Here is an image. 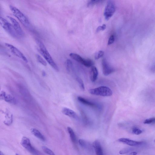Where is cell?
Returning a JSON list of instances; mask_svg holds the SVG:
<instances>
[{
	"label": "cell",
	"mask_w": 155,
	"mask_h": 155,
	"mask_svg": "<svg viewBox=\"0 0 155 155\" xmlns=\"http://www.w3.org/2000/svg\"><path fill=\"white\" fill-rule=\"evenodd\" d=\"M6 46L8 48L12 53L16 56L22 59L26 63L28 62V60L23 54L17 48H16L12 45L9 43H5Z\"/></svg>",
	"instance_id": "obj_7"
},
{
	"label": "cell",
	"mask_w": 155,
	"mask_h": 155,
	"mask_svg": "<svg viewBox=\"0 0 155 155\" xmlns=\"http://www.w3.org/2000/svg\"><path fill=\"white\" fill-rule=\"evenodd\" d=\"M93 146L97 155H104L102 147L99 141L97 140L94 141L93 143Z\"/></svg>",
	"instance_id": "obj_14"
},
{
	"label": "cell",
	"mask_w": 155,
	"mask_h": 155,
	"mask_svg": "<svg viewBox=\"0 0 155 155\" xmlns=\"http://www.w3.org/2000/svg\"><path fill=\"white\" fill-rule=\"evenodd\" d=\"M137 152H136L133 151L130 153V155H137Z\"/></svg>",
	"instance_id": "obj_32"
},
{
	"label": "cell",
	"mask_w": 155,
	"mask_h": 155,
	"mask_svg": "<svg viewBox=\"0 0 155 155\" xmlns=\"http://www.w3.org/2000/svg\"><path fill=\"white\" fill-rule=\"evenodd\" d=\"M7 17L12 23V25L19 37H23L25 35V33L17 21L14 18L8 16Z\"/></svg>",
	"instance_id": "obj_9"
},
{
	"label": "cell",
	"mask_w": 155,
	"mask_h": 155,
	"mask_svg": "<svg viewBox=\"0 0 155 155\" xmlns=\"http://www.w3.org/2000/svg\"><path fill=\"white\" fill-rule=\"evenodd\" d=\"M31 132L34 136L39 139L41 141H45L46 140L45 137L43 135L36 129L32 128L31 129Z\"/></svg>",
	"instance_id": "obj_17"
},
{
	"label": "cell",
	"mask_w": 155,
	"mask_h": 155,
	"mask_svg": "<svg viewBox=\"0 0 155 155\" xmlns=\"http://www.w3.org/2000/svg\"><path fill=\"white\" fill-rule=\"evenodd\" d=\"M98 75V71L97 67L93 66H92L90 73V77L91 80L92 82H95L97 79Z\"/></svg>",
	"instance_id": "obj_15"
},
{
	"label": "cell",
	"mask_w": 155,
	"mask_h": 155,
	"mask_svg": "<svg viewBox=\"0 0 155 155\" xmlns=\"http://www.w3.org/2000/svg\"><path fill=\"white\" fill-rule=\"evenodd\" d=\"M10 10L15 17L19 21L26 26H28L29 24V21L27 17L17 7L12 5L9 6Z\"/></svg>",
	"instance_id": "obj_4"
},
{
	"label": "cell",
	"mask_w": 155,
	"mask_h": 155,
	"mask_svg": "<svg viewBox=\"0 0 155 155\" xmlns=\"http://www.w3.org/2000/svg\"><path fill=\"white\" fill-rule=\"evenodd\" d=\"M154 142H155V140H154Z\"/></svg>",
	"instance_id": "obj_36"
},
{
	"label": "cell",
	"mask_w": 155,
	"mask_h": 155,
	"mask_svg": "<svg viewBox=\"0 0 155 155\" xmlns=\"http://www.w3.org/2000/svg\"><path fill=\"white\" fill-rule=\"evenodd\" d=\"M144 123L145 124H150L155 123V117L147 119L144 122Z\"/></svg>",
	"instance_id": "obj_27"
},
{
	"label": "cell",
	"mask_w": 155,
	"mask_h": 155,
	"mask_svg": "<svg viewBox=\"0 0 155 155\" xmlns=\"http://www.w3.org/2000/svg\"><path fill=\"white\" fill-rule=\"evenodd\" d=\"M42 149L45 153L49 155H55L54 153L49 148L43 146L42 147Z\"/></svg>",
	"instance_id": "obj_22"
},
{
	"label": "cell",
	"mask_w": 155,
	"mask_h": 155,
	"mask_svg": "<svg viewBox=\"0 0 155 155\" xmlns=\"http://www.w3.org/2000/svg\"><path fill=\"white\" fill-rule=\"evenodd\" d=\"M0 23L3 29L11 37L14 38H18L19 36L13 25L6 19L1 17H0Z\"/></svg>",
	"instance_id": "obj_3"
},
{
	"label": "cell",
	"mask_w": 155,
	"mask_h": 155,
	"mask_svg": "<svg viewBox=\"0 0 155 155\" xmlns=\"http://www.w3.org/2000/svg\"><path fill=\"white\" fill-rule=\"evenodd\" d=\"M15 155H19L17 154H16Z\"/></svg>",
	"instance_id": "obj_35"
},
{
	"label": "cell",
	"mask_w": 155,
	"mask_h": 155,
	"mask_svg": "<svg viewBox=\"0 0 155 155\" xmlns=\"http://www.w3.org/2000/svg\"><path fill=\"white\" fill-rule=\"evenodd\" d=\"M79 144L82 148H85L86 149H91V145L87 142L85 140L80 139L79 140Z\"/></svg>",
	"instance_id": "obj_19"
},
{
	"label": "cell",
	"mask_w": 155,
	"mask_h": 155,
	"mask_svg": "<svg viewBox=\"0 0 155 155\" xmlns=\"http://www.w3.org/2000/svg\"><path fill=\"white\" fill-rule=\"evenodd\" d=\"M66 66L67 70L68 72L70 73L73 71V63L70 60L68 59L66 60Z\"/></svg>",
	"instance_id": "obj_20"
},
{
	"label": "cell",
	"mask_w": 155,
	"mask_h": 155,
	"mask_svg": "<svg viewBox=\"0 0 155 155\" xmlns=\"http://www.w3.org/2000/svg\"><path fill=\"white\" fill-rule=\"evenodd\" d=\"M106 26L105 24H104L102 26H99L97 28V30H96V32H99L101 31H103L105 30L106 28Z\"/></svg>",
	"instance_id": "obj_30"
},
{
	"label": "cell",
	"mask_w": 155,
	"mask_h": 155,
	"mask_svg": "<svg viewBox=\"0 0 155 155\" xmlns=\"http://www.w3.org/2000/svg\"><path fill=\"white\" fill-rule=\"evenodd\" d=\"M102 66L103 73L105 76H108L115 71V69L109 65L105 59H102Z\"/></svg>",
	"instance_id": "obj_8"
},
{
	"label": "cell",
	"mask_w": 155,
	"mask_h": 155,
	"mask_svg": "<svg viewBox=\"0 0 155 155\" xmlns=\"http://www.w3.org/2000/svg\"><path fill=\"white\" fill-rule=\"evenodd\" d=\"M42 74L44 76H46V73H45L44 71H43V72H42Z\"/></svg>",
	"instance_id": "obj_33"
},
{
	"label": "cell",
	"mask_w": 155,
	"mask_h": 155,
	"mask_svg": "<svg viewBox=\"0 0 155 155\" xmlns=\"http://www.w3.org/2000/svg\"><path fill=\"white\" fill-rule=\"evenodd\" d=\"M115 38L114 35H111L109 39L108 44L109 45L113 44L115 41Z\"/></svg>",
	"instance_id": "obj_29"
},
{
	"label": "cell",
	"mask_w": 155,
	"mask_h": 155,
	"mask_svg": "<svg viewBox=\"0 0 155 155\" xmlns=\"http://www.w3.org/2000/svg\"><path fill=\"white\" fill-rule=\"evenodd\" d=\"M120 142L123 143L125 144L131 146H138L142 144L143 142L141 141H138L130 140L129 139L126 138H121L118 140Z\"/></svg>",
	"instance_id": "obj_12"
},
{
	"label": "cell",
	"mask_w": 155,
	"mask_h": 155,
	"mask_svg": "<svg viewBox=\"0 0 155 155\" xmlns=\"http://www.w3.org/2000/svg\"><path fill=\"white\" fill-rule=\"evenodd\" d=\"M0 98L1 99L11 104H15L16 100L10 94H7L4 91H1L0 94Z\"/></svg>",
	"instance_id": "obj_11"
},
{
	"label": "cell",
	"mask_w": 155,
	"mask_h": 155,
	"mask_svg": "<svg viewBox=\"0 0 155 155\" xmlns=\"http://www.w3.org/2000/svg\"><path fill=\"white\" fill-rule=\"evenodd\" d=\"M62 111L63 113L65 115L77 120L79 119V117L76 112L71 109L67 108H64Z\"/></svg>",
	"instance_id": "obj_13"
},
{
	"label": "cell",
	"mask_w": 155,
	"mask_h": 155,
	"mask_svg": "<svg viewBox=\"0 0 155 155\" xmlns=\"http://www.w3.org/2000/svg\"><path fill=\"white\" fill-rule=\"evenodd\" d=\"M132 132L133 134L136 135H140L142 133V131L141 130L135 127L133 128Z\"/></svg>",
	"instance_id": "obj_26"
},
{
	"label": "cell",
	"mask_w": 155,
	"mask_h": 155,
	"mask_svg": "<svg viewBox=\"0 0 155 155\" xmlns=\"http://www.w3.org/2000/svg\"><path fill=\"white\" fill-rule=\"evenodd\" d=\"M115 5L114 2L111 1H109L104 12V16L106 20H109L112 17L115 12Z\"/></svg>",
	"instance_id": "obj_6"
},
{
	"label": "cell",
	"mask_w": 155,
	"mask_h": 155,
	"mask_svg": "<svg viewBox=\"0 0 155 155\" xmlns=\"http://www.w3.org/2000/svg\"><path fill=\"white\" fill-rule=\"evenodd\" d=\"M69 56L73 59L84 65L86 67H92L94 64L92 60L89 59L83 58L80 55L77 54L71 53L69 54Z\"/></svg>",
	"instance_id": "obj_5"
},
{
	"label": "cell",
	"mask_w": 155,
	"mask_h": 155,
	"mask_svg": "<svg viewBox=\"0 0 155 155\" xmlns=\"http://www.w3.org/2000/svg\"><path fill=\"white\" fill-rule=\"evenodd\" d=\"M102 2H103V1H98H98H96H96H91L88 2L87 5L88 7H90V6L94 5Z\"/></svg>",
	"instance_id": "obj_25"
},
{
	"label": "cell",
	"mask_w": 155,
	"mask_h": 155,
	"mask_svg": "<svg viewBox=\"0 0 155 155\" xmlns=\"http://www.w3.org/2000/svg\"><path fill=\"white\" fill-rule=\"evenodd\" d=\"M77 99L80 102L84 105L93 108L98 107L97 105L94 103L91 102L82 97H78Z\"/></svg>",
	"instance_id": "obj_16"
},
{
	"label": "cell",
	"mask_w": 155,
	"mask_h": 155,
	"mask_svg": "<svg viewBox=\"0 0 155 155\" xmlns=\"http://www.w3.org/2000/svg\"><path fill=\"white\" fill-rule=\"evenodd\" d=\"M104 54V52L102 51H99L97 52L96 53L95 56H94V57H95V59L97 60L99 59L102 58V57L103 56Z\"/></svg>",
	"instance_id": "obj_24"
},
{
	"label": "cell",
	"mask_w": 155,
	"mask_h": 155,
	"mask_svg": "<svg viewBox=\"0 0 155 155\" xmlns=\"http://www.w3.org/2000/svg\"><path fill=\"white\" fill-rule=\"evenodd\" d=\"M67 130L70 135V138L72 141L73 143H76L77 141L76 135L73 130L70 127H68Z\"/></svg>",
	"instance_id": "obj_18"
},
{
	"label": "cell",
	"mask_w": 155,
	"mask_h": 155,
	"mask_svg": "<svg viewBox=\"0 0 155 155\" xmlns=\"http://www.w3.org/2000/svg\"><path fill=\"white\" fill-rule=\"evenodd\" d=\"M37 58V60L41 64L43 65V66H46L47 65V63L42 58L41 56L38 54L36 55Z\"/></svg>",
	"instance_id": "obj_23"
},
{
	"label": "cell",
	"mask_w": 155,
	"mask_h": 155,
	"mask_svg": "<svg viewBox=\"0 0 155 155\" xmlns=\"http://www.w3.org/2000/svg\"><path fill=\"white\" fill-rule=\"evenodd\" d=\"M76 79V80L77 81L79 85L80 88L82 91H84L85 89V86L84 81H83L82 79L78 77H77Z\"/></svg>",
	"instance_id": "obj_21"
},
{
	"label": "cell",
	"mask_w": 155,
	"mask_h": 155,
	"mask_svg": "<svg viewBox=\"0 0 155 155\" xmlns=\"http://www.w3.org/2000/svg\"><path fill=\"white\" fill-rule=\"evenodd\" d=\"M89 92L92 95L104 97H110L112 94L111 90L109 87L104 86L90 89Z\"/></svg>",
	"instance_id": "obj_2"
},
{
	"label": "cell",
	"mask_w": 155,
	"mask_h": 155,
	"mask_svg": "<svg viewBox=\"0 0 155 155\" xmlns=\"http://www.w3.org/2000/svg\"><path fill=\"white\" fill-rule=\"evenodd\" d=\"M21 144L22 146L31 153H36V151L31 144L30 140L28 138L23 137L21 141Z\"/></svg>",
	"instance_id": "obj_10"
},
{
	"label": "cell",
	"mask_w": 155,
	"mask_h": 155,
	"mask_svg": "<svg viewBox=\"0 0 155 155\" xmlns=\"http://www.w3.org/2000/svg\"><path fill=\"white\" fill-rule=\"evenodd\" d=\"M36 42L39 47V50L42 56L54 69L58 71L59 68L57 65L54 61L43 42L38 39L36 40Z\"/></svg>",
	"instance_id": "obj_1"
},
{
	"label": "cell",
	"mask_w": 155,
	"mask_h": 155,
	"mask_svg": "<svg viewBox=\"0 0 155 155\" xmlns=\"http://www.w3.org/2000/svg\"><path fill=\"white\" fill-rule=\"evenodd\" d=\"M81 115H82L83 120H84V122H85V123H87V117H86V116L85 115V114L84 112L82 111L81 112Z\"/></svg>",
	"instance_id": "obj_31"
},
{
	"label": "cell",
	"mask_w": 155,
	"mask_h": 155,
	"mask_svg": "<svg viewBox=\"0 0 155 155\" xmlns=\"http://www.w3.org/2000/svg\"><path fill=\"white\" fill-rule=\"evenodd\" d=\"M132 150V149L130 148H126L122 150L120 152V154H127L130 152Z\"/></svg>",
	"instance_id": "obj_28"
},
{
	"label": "cell",
	"mask_w": 155,
	"mask_h": 155,
	"mask_svg": "<svg viewBox=\"0 0 155 155\" xmlns=\"http://www.w3.org/2000/svg\"><path fill=\"white\" fill-rule=\"evenodd\" d=\"M1 155H3V154L1 153Z\"/></svg>",
	"instance_id": "obj_34"
}]
</instances>
